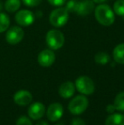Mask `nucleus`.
Here are the masks:
<instances>
[{
    "label": "nucleus",
    "mask_w": 124,
    "mask_h": 125,
    "mask_svg": "<svg viewBox=\"0 0 124 125\" xmlns=\"http://www.w3.org/2000/svg\"><path fill=\"white\" fill-rule=\"evenodd\" d=\"M69 20V11L66 8H58L51 12L49 22L55 27H61L67 23Z\"/></svg>",
    "instance_id": "obj_3"
},
{
    "label": "nucleus",
    "mask_w": 124,
    "mask_h": 125,
    "mask_svg": "<svg viewBox=\"0 0 124 125\" xmlns=\"http://www.w3.org/2000/svg\"><path fill=\"white\" fill-rule=\"evenodd\" d=\"M106 111H107L109 113H113V112L116 111V108H115L114 105H109L106 108Z\"/></svg>",
    "instance_id": "obj_26"
},
{
    "label": "nucleus",
    "mask_w": 124,
    "mask_h": 125,
    "mask_svg": "<svg viewBox=\"0 0 124 125\" xmlns=\"http://www.w3.org/2000/svg\"><path fill=\"white\" fill-rule=\"evenodd\" d=\"M16 125H32V123L30 120V118L25 117V116H22L17 119Z\"/></svg>",
    "instance_id": "obj_22"
},
{
    "label": "nucleus",
    "mask_w": 124,
    "mask_h": 125,
    "mask_svg": "<svg viewBox=\"0 0 124 125\" xmlns=\"http://www.w3.org/2000/svg\"><path fill=\"white\" fill-rule=\"evenodd\" d=\"M66 0H48V2L53 6H61L66 3Z\"/></svg>",
    "instance_id": "obj_24"
},
{
    "label": "nucleus",
    "mask_w": 124,
    "mask_h": 125,
    "mask_svg": "<svg viewBox=\"0 0 124 125\" xmlns=\"http://www.w3.org/2000/svg\"><path fill=\"white\" fill-rule=\"evenodd\" d=\"M115 13L119 16H123L124 15V0H117L115 2L113 5Z\"/></svg>",
    "instance_id": "obj_20"
},
{
    "label": "nucleus",
    "mask_w": 124,
    "mask_h": 125,
    "mask_svg": "<svg viewBox=\"0 0 124 125\" xmlns=\"http://www.w3.org/2000/svg\"><path fill=\"white\" fill-rule=\"evenodd\" d=\"M71 125H86L84 121L82 120L81 118H75L71 122Z\"/></svg>",
    "instance_id": "obj_25"
},
{
    "label": "nucleus",
    "mask_w": 124,
    "mask_h": 125,
    "mask_svg": "<svg viewBox=\"0 0 124 125\" xmlns=\"http://www.w3.org/2000/svg\"><path fill=\"white\" fill-rule=\"evenodd\" d=\"M21 1L27 7H36L41 3L42 0H21Z\"/></svg>",
    "instance_id": "obj_23"
},
{
    "label": "nucleus",
    "mask_w": 124,
    "mask_h": 125,
    "mask_svg": "<svg viewBox=\"0 0 124 125\" xmlns=\"http://www.w3.org/2000/svg\"><path fill=\"white\" fill-rule=\"evenodd\" d=\"M15 20L18 25L21 26H28L34 22L35 16L32 12L30 10H22L16 13L15 16Z\"/></svg>",
    "instance_id": "obj_7"
},
{
    "label": "nucleus",
    "mask_w": 124,
    "mask_h": 125,
    "mask_svg": "<svg viewBox=\"0 0 124 125\" xmlns=\"http://www.w3.org/2000/svg\"><path fill=\"white\" fill-rule=\"evenodd\" d=\"M94 61L97 64L99 65H106L110 61V55L107 53L99 52L94 56Z\"/></svg>",
    "instance_id": "obj_18"
},
{
    "label": "nucleus",
    "mask_w": 124,
    "mask_h": 125,
    "mask_svg": "<svg viewBox=\"0 0 124 125\" xmlns=\"http://www.w3.org/2000/svg\"><path fill=\"white\" fill-rule=\"evenodd\" d=\"M27 112H28V116L30 117V118L33 120H38L42 118L45 113L44 105L42 104L41 102H35L29 106Z\"/></svg>",
    "instance_id": "obj_11"
},
{
    "label": "nucleus",
    "mask_w": 124,
    "mask_h": 125,
    "mask_svg": "<svg viewBox=\"0 0 124 125\" xmlns=\"http://www.w3.org/2000/svg\"><path fill=\"white\" fill-rule=\"evenodd\" d=\"M75 84L72 82H65L60 85V89H59V94L62 98L65 99H68L71 98V96L74 94L75 93Z\"/></svg>",
    "instance_id": "obj_12"
},
{
    "label": "nucleus",
    "mask_w": 124,
    "mask_h": 125,
    "mask_svg": "<svg viewBox=\"0 0 124 125\" xmlns=\"http://www.w3.org/2000/svg\"><path fill=\"white\" fill-rule=\"evenodd\" d=\"M88 106V100L85 95H77L70 101L68 105L69 111L74 115H80Z\"/></svg>",
    "instance_id": "obj_4"
},
{
    "label": "nucleus",
    "mask_w": 124,
    "mask_h": 125,
    "mask_svg": "<svg viewBox=\"0 0 124 125\" xmlns=\"http://www.w3.org/2000/svg\"><path fill=\"white\" fill-rule=\"evenodd\" d=\"M36 125H48V124L45 121H39Z\"/></svg>",
    "instance_id": "obj_28"
},
{
    "label": "nucleus",
    "mask_w": 124,
    "mask_h": 125,
    "mask_svg": "<svg viewBox=\"0 0 124 125\" xmlns=\"http://www.w3.org/2000/svg\"><path fill=\"white\" fill-rule=\"evenodd\" d=\"M105 125H124V115L120 113L111 114L106 119Z\"/></svg>",
    "instance_id": "obj_14"
},
{
    "label": "nucleus",
    "mask_w": 124,
    "mask_h": 125,
    "mask_svg": "<svg viewBox=\"0 0 124 125\" xmlns=\"http://www.w3.org/2000/svg\"><path fill=\"white\" fill-rule=\"evenodd\" d=\"M10 20L8 15L0 12V33L6 31L10 27Z\"/></svg>",
    "instance_id": "obj_17"
},
{
    "label": "nucleus",
    "mask_w": 124,
    "mask_h": 125,
    "mask_svg": "<svg viewBox=\"0 0 124 125\" xmlns=\"http://www.w3.org/2000/svg\"><path fill=\"white\" fill-rule=\"evenodd\" d=\"M24 31L20 26H12L7 30L5 39L7 43L12 45H15L17 43H20L24 38Z\"/></svg>",
    "instance_id": "obj_6"
},
{
    "label": "nucleus",
    "mask_w": 124,
    "mask_h": 125,
    "mask_svg": "<svg viewBox=\"0 0 124 125\" xmlns=\"http://www.w3.org/2000/svg\"><path fill=\"white\" fill-rule=\"evenodd\" d=\"M78 5H79V2L77 0H70L66 3V9L69 12H72V13H76L78 9Z\"/></svg>",
    "instance_id": "obj_21"
},
{
    "label": "nucleus",
    "mask_w": 124,
    "mask_h": 125,
    "mask_svg": "<svg viewBox=\"0 0 124 125\" xmlns=\"http://www.w3.org/2000/svg\"><path fill=\"white\" fill-rule=\"evenodd\" d=\"M64 109L60 103H53L48 106L47 110V117L51 122H56L61 118Z\"/></svg>",
    "instance_id": "obj_8"
},
{
    "label": "nucleus",
    "mask_w": 124,
    "mask_h": 125,
    "mask_svg": "<svg viewBox=\"0 0 124 125\" xmlns=\"http://www.w3.org/2000/svg\"><path fill=\"white\" fill-rule=\"evenodd\" d=\"M75 87L81 94L84 95L92 94L94 91V83L90 77L81 76L75 82Z\"/></svg>",
    "instance_id": "obj_5"
},
{
    "label": "nucleus",
    "mask_w": 124,
    "mask_h": 125,
    "mask_svg": "<svg viewBox=\"0 0 124 125\" xmlns=\"http://www.w3.org/2000/svg\"><path fill=\"white\" fill-rule=\"evenodd\" d=\"M92 1L94 2V3H99V4H102V3H105L107 0H92Z\"/></svg>",
    "instance_id": "obj_27"
},
{
    "label": "nucleus",
    "mask_w": 124,
    "mask_h": 125,
    "mask_svg": "<svg viewBox=\"0 0 124 125\" xmlns=\"http://www.w3.org/2000/svg\"><path fill=\"white\" fill-rule=\"evenodd\" d=\"M114 106L116 110L124 111V91L120 92L114 100Z\"/></svg>",
    "instance_id": "obj_19"
},
{
    "label": "nucleus",
    "mask_w": 124,
    "mask_h": 125,
    "mask_svg": "<svg viewBox=\"0 0 124 125\" xmlns=\"http://www.w3.org/2000/svg\"><path fill=\"white\" fill-rule=\"evenodd\" d=\"M113 58L118 64H124V43L116 46L113 50Z\"/></svg>",
    "instance_id": "obj_15"
},
{
    "label": "nucleus",
    "mask_w": 124,
    "mask_h": 125,
    "mask_svg": "<svg viewBox=\"0 0 124 125\" xmlns=\"http://www.w3.org/2000/svg\"><path fill=\"white\" fill-rule=\"evenodd\" d=\"M94 3L91 0H84V1L79 2V5H78V9L76 13L79 15L84 16V15H88L90 13L94 11Z\"/></svg>",
    "instance_id": "obj_13"
},
{
    "label": "nucleus",
    "mask_w": 124,
    "mask_h": 125,
    "mask_svg": "<svg viewBox=\"0 0 124 125\" xmlns=\"http://www.w3.org/2000/svg\"><path fill=\"white\" fill-rule=\"evenodd\" d=\"M55 61V54L51 50H44L39 53L38 56V61L40 66L43 67H48L52 66Z\"/></svg>",
    "instance_id": "obj_9"
},
{
    "label": "nucleus",
    "mask_w": 124,
    "mask_h": 125,
    "mask_svg": "<svg viewBox=\"0 0 124 125\" xmlns=\"http://www.w3.org/2000/svg\"><path fill=\"white\" fill-rule=\"evenodd\" d=\"M31 100H32V95L28 90L21 89V90L17 91L14 94V101L16 105L20 106H25V105H29Z\"/></svg>",
    "instance_id": "obj_10"
},
{
    "label": "nucleus",
    "mask_w": 124,
    "mask_h": 125,
    "mask_svg": "<svg viewBox=\"0 0 124 125\" xmlns=\"http://www.w3.org/2000/svg\"><path fill=\"white\" fill-rule=\"evenodd\" d=\"M94 15L99 24L105 26L112 25L115 21L114 12L107 4H99L94 10Z\"/></svg>",
    "instance_id": "obj_1"
},
{
    "label": "nucleus",
    "mask_w": 124,
    "mask_h": 125,
    "mask_svg": "<svg viewBox=\"0 0 124 125\" xmlns=\"http://www.w3.org/2000/svg\"><path fill=\"white\" fill-rule=\"evenodd\" d=\"M55 125H61V124H55Z\"/></svg>",
    "instance_id": "obj_30"
},
{
    "label": "nucleus",
    "mask_w": 124,
    "mask_h": 125,
    "mask_svg": "<svg viewBox=\"0 0 124 125\" xmlns=\"http://www.w3.org/2000/svg\"><path fill=\"white\" fill-rule=\"evenodd\" d=\"M3 10V4H2V3L0 2V11Z\"/></svg>",
    "instance_id": "obj_29"
},
{
    "label": "nucleus",
    "mask_w": 124,
    "mask_h": 125,
    "mask_svg": "<svg viewBox=\"0 0 124 125\" xmlns=\"http://www.w3.org/2000/svg\"><path fill=\"white\" fill-rule=\"evenodd\" d=\"M46 43L48 48L51 50H59L64 45L65 37L63 33L59 30H50L46 34Z\"/></svg>",
    "instance_id": "obj_2"
},
{
    "label": "nucleus",
    "mask_w": 124,
    "mask_h": 125,
    "mask_svg": "<svg viewBox=\"0 0 124 125\" xmlns=\"http://www.w3.org/2000/svg\"><path fill=\"white\" fill-rule=\"evenodd\" d=\"M20 0H6L4 3V9L9 13H14L20 9Z\"/></svg>",
    "instance_id": "obj_16"
}]
</instances>
